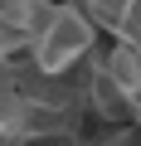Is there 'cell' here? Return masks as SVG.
<instances>
[{
    "mask_svg": "<svg viewBox=\"0 0 141 146\" xmlns=\"http://www.w3.org/2000/svg\"><path fill=\"white\" fill-rule=\"evenodd\" d=\"M24 49H29V58L44 78H63L68 68H78L97 49V20L88 10H78L73 0H49L34 20V29H29Z\"/></svg>",
    "mask_w": 141,
    "mask_h": 146,
    "instance_id": "cell-1",
    "label": "cell"
},
{
    "mask_svg": "<svg viewBox=\"0 0 141 146\" xmlns=\"http://www.w3.org/2000/svg\"><path fill=\"white\" fill-rule=\"evenodd\" d=\"M78 10H88L93 20H97V29H122V20L131 15V5H141V0H73Z\"/></svg>",
    "mask_w": 141,
    "mask_h": 146,
    "instance_id": "cell-2",
    "label": "cell"
},
{
    "mask_svg": "<svg viewBox=\"0 0 141 146\" xmlns=\"http://www.w3.org/2000/svg\"><path fill=\"white\" fill-rule=\"evenodd\" d=\"M44 5H49V0H0V25H15V29L29 34Z\"/></svg>",
    "mask_w": 141,
    "mask_h": 146,
    "instance_id": "cell-3",
    "label": "cell"
}]
</instances>
